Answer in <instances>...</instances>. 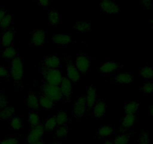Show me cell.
I'll return each instance as SVG.
<instances>
[{"label":"cell","instance_id":"obj_28","mask_svg":"<svg viewBox=\"0 0 153 144\" xmlns=\"http://www.w3.org/2000/svg\"><path fill=\"white\" fill-rule=\"evenodd\" d=\"M13 22H14V16L11 14L7 13L2 20L1 23H0V29H7L12 25Z\"/></svg>","mask_w":153,"mask_h":144},{"label":"cell","instance_id":"obj_33","mask_svg":"<svg viewBox=\"0 0 153 144\" xmlns=\"http://www.w3.org/2000/svg\"><path fill=\"white\" fill-rule=\"evenodd\" d=\"M28 121H29V124L32 128L38 126L41 124L40 117L38 116V114L36 111H33L29 114V117H28Z\"/></svg>","mask_w":153,"mask_h":144},{"label":"cell","instance_id":"obj_24","mask_svg":"<svg viewBox=\"0 0 153 144\" xmlns=\"http://www.w3.org/2000/svg\"><path fill=\"white\" fill-rule=\"evenodd\" d=\"M91 27H92L91 23H88V22H76V23H74V29L81 34H84L89 32Z\"/></svg>","mask_w":153,"mask_h":144},{"label":"cell","instance_id":"obj_43","mask_svg":"<svg viewBox=\"0 0 153 144\" xmlns=\"http://www.w3.org/2000/svg\"><path fill=\"white\" fill-rule=\"evenodd\" d=\"M149 114L153 117V106H151L149 107Z\"/></svg>","mask_w":153,"mask_h":144},{"label":"cell","instance_id":"obj_2","mask_svg":"<svg viewBox=\"0 0 153 144\" xmlns=\"http://www.w3.org/2000/svg\"><path fill=\"white\" fill-rule=\"evenodd\" d=\"M40 89L41 93L46 95L55 103L58 102V101H62V103H64V97L62 94L61 89L59 86L48 84V83L42 81L40 86Z\"/></svg>","mask_w":153,"mask_h":144},{"label":"cell","instance_id":"obj_14","mask_svg":"<svg viewBox=\"0 0 153 144\" xmlns=\"http://www.w3.org/2000/svg\"><path fill=\"white\" fill-rule=\"evenodd\" d=\"M14 36H15V30L14 28H8L5 29L2 34L0 39V45L2 48H6L13 45Z\"/></svg>","mask_w":153,"mask_h":144},{"label":"cell","instance_id":"obj_8","mask_svg":"<svg viewBox=\"0 0 153 144\" xmlns=\"http://www.w3.org/2000/svg\"><path fill=\"white\" fill-rule=\"evenodd\" d=\"M61 67V59L56 54L45 56L40 62V70L45 69H59Z\"/></svg>","mask_w":153,"mask_h":144},{"label":"cell","instance_id":"obj_30","mask_svg":"<svg viewBox=\"0 0 153 144\" xmlns=\"http://www.w3.org/2000/svg\"><path fill=\"white\" fill-rule=\"evenodd\" d=\"M140 76L145 80H151L153 78V68L150 66H144L140 69Z\"/></svg>","mask_w":153,"mask_h":144},{"label":"cell","instance_id":"obj_9","mask_svg":"<svg viewBox=\"0 0 153 144\" xmlns=\"http://www.w3.org/2000/svg\"><path fill=\"white\" fill-rule=\"evenodd\" d=\"M124 65L123 64H120V63L113 61V60H110V61H106L101 63L99 68V71L101 74L107 75V74H112L113 72L122 69Z\"/></svg>","mask_w":153,"mask_h":144},{"label":"cell","instance_id":"obj_21","mask_svg":"<svg viewBox=\"0 0 153 144\" xmlns=\"http://www.w3.org/2000/svg\"><path fill=\"white\" fill-rule=\"evenodd\" d=\"M114 133V128L112 125H102L98 128L97 135L98 137L107 138Z\"/></svg>","mask_w":153,"mask_h":144},{"label":"cell","instance_id":"obj_13","mask_svg":"<svg viewBox=\"0 0 153 144\" xmlns=\"http://www.w3.org/2000/svg\"><path fill=\"white\" fill-rule=\"evenodd\" d=\"M45 128L43 124L41 123L39 125L33 127L30 131V133L28 135L26 140L29 144H34L38 141L41 140L42 136L45 134Z\"/></svg>","mask_w":153,"mask_h":144},{"label":"cell","instance_id":"obj_34","mask_svg":"<svg viewBox=\"0 0 153 144\" xmlns=\"http://www.w3.org/2000/svg\"><path fill=\"white\" fill-rule=\"evenodd\" d=\"M131 134L130 133H123L116 137L114 139V144H128L130 140Z\"/></svg>","mask_w":153,"mask_h":144},{"label":"cell","instance_id":"obj_22","mask_svg":"<svg viewBox=\"0 0 153 144\" xmlns=\"http://www.w3.org/2000/svg\"><path fill=\"white\" fill-rule=\"evenodd\" d=\"M48 25L50 26H54L59 24L61 20V14L59 12L56 10H51L49 13H48Z\"/></svg>","mask_w":153,"mask_h":144},{"label":"cell","instance_id":"obj_35","mask_svg":"<svg viewBox=\"0 0 153 144\" xmlns=\"http://www.w3.org/2000/svg\"><path fill=\"white\" fill-rule=\"evenodd\" d=\"M140 91L145 95H152L153 94V83L152 82H147L144 83L143 86L140 87Z\"/></svg>","mask_w":153,"mask_h":144},{"label":"cell","instance_id":"obj_40","mask_svg":"<svg viewBox=\"0 0 153 144\" xmlns=\"http://www.w3.org/2000/svg\"><path fill=\"white\" fill-rule=\"evenodd\" d=\"M0 144H18V140L15 137H10L2 140Z\"/></svg>","mask_w":153,"mask_h":144},{"label":"cell","instance_id":"obj_26","mask_svg":"<svg viewBox=\"0 0 153 144\" xmlns=\"http://www.w3.org/2000/svg\"><path fill=\"white\" fill-rule=\"evenodd\" d=\"M56 120L57 125L62 126L65 125H68L69 122V119L68 117L67 112L63 110H60L57 112L56 116Z\"/></svg>","mask_w":153,"mask_h":144},{"label":"cell","instance_id":"obj_11","mask_svg":"<svg viewBox=\"0 0 153 144\" xmlns=\"http://www.w3.org/2000/svg\"><path fill=\"white\" fill-rule=\"evenodd\" d=\"M62 94L64 97V103H70L71 101L72 95V82L68 78L63 77L62 83L59 86Z\"/></svg>","mask_w":153,"mask_h":144},{"label":"cell","instance_id":"obj_41","mask_svg":"<svg viewBox=\"0 0 153 144\" xmlns=\"http://www.w3.org/2000/svg\"><path fill=\"white\" fill-rule=\"evenodd\" d=\"M42 8H48L50 5V0H35Z\"/></svg>","mask_w":153,"mask_h":144},{"label":"cell","instance_id":"obj_36","mask_svg":"<svg viewBox=\"0 0 153 144\" xmlns=\"http://www.w3.org/2000/svg\"><path fill=\"white\" fill-rule=\"evenodd\" d=\"M11 77V71L6 66L0 65V78L8 79Z\"/></svg>","mask_w":153,"mask_h":144},{"label":"cell","instance_id":"obj_5","mask_svg":"<svg viewBox=\"0 0 153 144\" xmlns=\"http://www.w3.org/2000/svg\"><path fill=\"white\" fill-rule=\"evenodd\" d=\"M81 75L84 76L89 71L92 65V58L86 53H78L74 61Z\"/></svg>","mask_w":153,"mask_h":144},{"label":"cell","instance_id":"obj_3","mask_svg":"<svg viewBox=\"0 0 153 144\" xmlns=\"http://www.w3.org/2000/svg\"><path fill=\"white\" fill-rule=\"evenodd\" d=\"M63 57L65 60L66 63V71H67L68 78L72 82V83H77L81 80V74L79 71L78 68H76L74 61L72 59L71 55H68L66 53H63Z\"/></svg>","mask_w":153,"mask_h":144},{"label":"cell","instance_id":"obj_6","mask_svg":"<svg viewBox=\"0 0 153 144\" xmlns=\"http://www.w3.org/2000/svg\"><path fill=\"white\" fill-rule=\"evenodd\" d=\"M48 32L45 29H34L29 32V45L30 46L40 48L43 46L46 41V36Z\"/></svg>","mask_w":153,"mask_h":144},{"label":"cell","instance_id":"obj_45","mask_svg":"<svg viewBox=\"0 0 153 144\" xmlns=\"http://www.w3.org/2000/svg\"><path fill=\"white\" fill-rule=\"evenodd\" d=\"M34 144H45V142H44V141H42V140H41L38 141V142H36L35 143H34Z\"/></svg>","mask_w":153,"mask_h":144},{"label":"cell","instance_id":"obj_27","mask_svg":"<svg viewBox=\"0 0 153 144\" xmlns=\"http://www.w3.org/2000/svg\"><path fill=\"white\" fill-rule=\"evenodd\" d=\"M23 128V120L19 116H14L10 122V128L12 130H20Z\"/></svg>","mask_w":153,"mask_h":144},{"label":"cell","instance_id":"obj_17","mask_svg":"<svg viewBox=\"0 0 153 144\" xmlns=\"http://www.w3.org/2000/svg\"><path fill=\"white\" fill-rule=\"evenodd\" d=\"M86 99L88 109H92V107L98 99V94H97V89L94 85H91L86 89V95H85Z\"/></svg>","mask_w":153,"mask_h":144},{"label":"cell","instance_id":"obj_31","mask_svg":"<svg viewBox=\"0 0 153 144\" xmlns=\"http://www.w3.org/2000/svg\"><path fill=\"white\" fill-rule=\"evenodd\" d=\"M43 125L45 130L48 131L55 130V129L57 128V127H58L56 120V117H53L47 118L46 120H45V122H44Z\"/></svg>","mask_w":153,"mask_h":144},{"label":"cell","instance_id":"obj_25","mask_svg":"<svg viewBox=\"0 0 153 144\" xmlns=\"http://www.w3.org/2000/svg\"><path fill=\"white\" fill-rule=\"evenodd\" d=\"M15 114V108L13 106H7L0 112L1 120H11Z\"/></svg>","mask_w":153,"mask_h":144},{"label":"cell","instance_id":"obj_44","mask_svg":"<svg viewBox=\"0 0 153 144\" xmlns=\"http://www.w3.org/2000/svg\"><path fill=\"white\" fill-rule=\"evenodd\" d=\"M104 144H114V143H113L110 140H107L104 143Z\"/></svg>","mask_w":153,"mask_h":144},{"label":"cell","instance_id":"obj_10","mask_svg":"<svg viewBox=\"0 0 153 144\" xmlns=\"http://www.w3.org/2000/svg\"><path fill=\"white\" fill-rule=\"evenodd\" d=\"M107 104H106L105 100L103 98H98L96 102L92 107V113H91V117L92 118H102L104 117L107 109Z\"/></svg>","mask_w":153,"mask_h":144},{"label":"cell","instance_id":"obj_12","mask_svg":"<svg viewBox=\"0 0 153 144\" xmlns=\"http://www.w3.org/2000/svg\"><path fill=\"white\" fill-rule=\"evenodd\" d=\"M101 9L106 14L114 15L120 13V7L113 0H102L100 3Z\"/></svg>","mask_w":153,"mask_h":144},{"label":"cell","instance_id":"obj_42","mask_svg":"<svg viewBox=\"0 0 153 144\" xmlns=\"http://www.w3.org/2000/svg\"><path fill=\"white\" fill-rule=\"evenodd\" d=\"M6 14H7L6 10H5L4 8H0V23H1L2 20L3 19V17H5V15Z\"/></svg>","mask_w":153,"mask_h":144},{"label":"cell","instance_id":"obj_1","mask_svg":"<svg viewBox=\"0 0 153 144\" xmlns=\"http://www.w3.org/2000/svg\"><path fill=\"white\" fill-rule=\"evenodd\" d=\"M11 76L14 83L16 89L23 88V81L24 78V68L23 59L20 56H16L11 59Z\"/></svg>","mask_w":153,"mask_h":144},{"label":"cell","instance_id":"obj_20","mask_svg":"<svg viewBox=\"0 0 153 144\" xmlns=\"http://www.w3.org/2000/svg\"><path fill=\"white\" fill-rule=\"evenodd\" d=\"M38 100H39V104L42 109L46 110V111H51L55 107L56 103L42 93H40L39 95Z\"/></svg>","mask_w":153,"mask_h":144},{"label":"cell","instance_id":"obj_4","mask_svg":"<svg viewBox=\"0 0 153 144\" xmlns=\"http://www.w3.org/2000/svg\"><path fill=\"white\" fill-rule=\"evenodd\" d=\"M43 77V82L54 86H60L63 77L60 69H45L40 70Z\"/></svg>","mask_w":153,"mask_h":144},{"label":"cell","instance_id":"obj_15","mask_svg":"<svg viewBox=\"0 0 153 144\" xmlns=\"http://www.w3.org/2000/svg\"><path fill=\"white\" fill-rule=\"evenodd\" d=\"M134 81V75L133 73L126 72L120 73L114 76L111 80V83L120 85H129Z\"/></svg>","mask_w":153,"mask_h":144},{"label":"cell","instance_id":"obj_32","mask_svg":"<svg viewBox=\"0 0 153 144\" xmlns=\"http://www.w3.org/2000/svg\"><path fill=\"white\" fill-rule=\"evenodd\" d=\"M69 131H70V128H69L68 125L58 126L56 131V137L58 139H65L67 137Z\"/></svg>","mask_w":153,"mask_h":144},{"label":"cell","instance_id":"obj_29","mask_svg":"<svg viewBox=\"0 0 153 144\" xmlns=\"http://www.w3.org/2000/svg\"><path fill=\"white\" fill-rule=\"evenodd\" d=\"M1 55H2V58L4 59H13L17 56V51H16V49L14 48V47L12 45V46L5 48L2 50Z\"/></svg>","mask_w":153,"mask_h":144},{"label":"cell","instance_id":"obj_18","mask_svg":"<svg viewBox=\"0 0 153 144\" xmlns=\"http://www.w3.org/2000/svg\"><path fill=\"white\" fill-rule=\"evenodd\" d=\"M137 121V118L135 114H126L120 122V128L122 131H126L134 126Z\"/></svg>","mask_w":153,"mask_h":144},{"label":"cell","instance_id":"obj_46","mask_svg":"<svg viewBox=\"0 0 153 144\" xmlns=\"http://www.w3.org/2000/svg\"><path fill=\"white\" fill-rule=\"evenodd\" d=\"M149 23H150V24H151L152 29V30H153V20H150Z\"/></svg>","mask_w":153,"mask_h":144},{"label":"cell","instance_id":"obj_39","mask_svg":"<svg viewBox=\"0 0 153 144\" xmlns=\"http://www.w3.org/2000/svg\"><path fill=\"white\" fill-rule=\"evenodd\" d=\"M8 100L3 94H0V109H4L8 106Z\"/></svg>","mask_w":153,"mask_h":144},{"label":"cell","instance_id":"obj_7","mask_svg":"<svg viewBox=\"0 0 153 144\" xmlns=\"http://www.w3.org/2000/svg\"><path fill=\"white\" fill-rule=\"evenodd\" d=\"M88 107L86 104V97L81 95L75 101L73 104L74 117L76 119H82L86 117Z\"/></svg>","mask_w":153,"mask_h":144},{"label":"cell","instance_id":"obj_37","mask_svg":"<svg viewBox=\"0 0 153 144\" xmlns=\"http://www.w3.org/2000/svg\"><path fill=\"white\" fill-rule=\"evenodd\" d=\"M138 144H149L150 140L148 134L146 132H142L140 134L139 139H138Z\"/></svg>","mask_w":153,"mask_h":144},{"label":"cell","instance_id":"obj_47","mask_svg":"<svg viewBox=\"0 0 153 144\" xmlns=\"http://www.w3.org/2000/svg\"><path fill=\"white\" fill-rule=\"evenodd\" d=\"M51 144H60V143H51Z\"/></svg>","mask_w":153,"mask_h":144},{"label":"cell","instance_id":"obj_23","mask_svg":"<svg viewBox=\"0 0 153 144\" xmlns=\"http://www.w3.org/2000/svg\"><path fill=\"white\" fill-rule=\"evenodd\" d=\"M139 107L138 101H128L124 105L125 113L126 114H135L138 111Z\"/></svg>","mask_w":153,"mask_h":144},{"label":"cell","instance_id":"obj_16","mask_svg":"<svg viewBox=\"0 0 153 144\" xmlns=\"http://www.w3.org/2000/svg\"><path fill=\"white\" fill-rule=\"evenodd\" d=\"M52 42L59 47H67L70 44L73 43L71 35L69 34H56L53 35Z\"/></svg>","mask_w":153,"mask_h":144},{"label":"cell","instance_id":"obj_38","mask_svg":"<svg viewBox=\"0 0 153 144\" xmlns=\"http://www.w3.org/2000/svg\"><path fill=\"white\" fill-rule=\"evenodd\" d=\"M140 3L145 9H151L153 7V0H140Z\"/></svg>","mask_w":153,"mask_h":144},{"label":"cell","instance_id":"obj_19","mask_svg":"<svg viewBox=\"0 0 153 144\" xmlns=\"http://www.w3.org/2000/svg\"><path fill=\"white\" fill-rule=\"evenodd\" d=\"M26 105H27V107L29 108H30V109L33 110L35 111L39 110V108L41 107L38 98L36 96L35 92H32V91H30L28 93L27 97H26Z\"/></svg>","mask_w":153,"mask_h":144}]
</instances>
